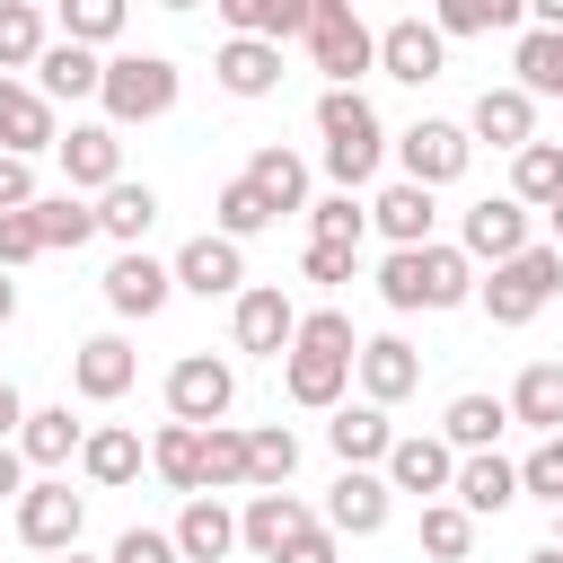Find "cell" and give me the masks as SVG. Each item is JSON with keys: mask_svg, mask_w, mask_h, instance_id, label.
I'll return each instance as SVG.
<instances>
[{"mask_svg": "<svg viewBox=\"0 0 563 563\" xmlns=\"http://www.w3.org/2000/svg\"><path fill=\"white\" fill-rule=\"evenodd\" d=\"M554 290H563V246H554V238L528 246V255H510V264H493V282H475V299H484L493 325H528Z\"/></svg>", "mask_w": 563, "mask_h": 563, "instance_id": "obj_5", "label": "cell"}, {"mask_svg": "<svg viewBox=\"0 0 563 563\" xmlns=\"http://www.w3.org/2000/svg\"><path fill=\"white\" fill-rule=\"evenodd\" d=\"M431 26L440 35H501V26H528V9L519 0H440Z\"/></svg>", "mask_w": 563, "mask_h": 563, "instance_id": "obj_42", "label": "cell"}, {"mask_svg": "<svg viewBox=\"0 0 563 563\" xmlns=\"http://www.w3.org/2000/svg\"><path fill=\"white\" fill-rule=\"evenodd\" d=\"M141 457H150V449H141V431L97 422V431H88V449H79V475H88V484H106V493H123V484L141 475Z\"/></svg>", "mask_w": 563, "mask_h": 563, "instance_id": "obj_31", "label": "cell"}, {"mask_svg": "<svg viewBox=\"0 0 563 563\" xmlns=\"http://www.w3.org/2000/svg\"><path fill=\"white\" fill-rule=\"evenodd\" d=\"M308 62L325 88H361V70H378V26H361L352 0H308Z\"/></svg>", "mask_w": 563, "mask_h": 563, "instance_id": "obj_4", "label": "cell"}, {"mask_svg": "<svg viewBox=\"0 0 563 563\" xmlns=\"http://www.w3.org/2000/svg\"><path fill=\"white\" fill-rule=\"evenodd\" d=\"M220 26L255 35V44H290V35H308V0H220Z\"/></svg>", "mask_w": 563, "mask_h": 563, "instance_id": "obj_32", "label": "cell"}, {"mask_svg": "<svg viewBox=\"0 0 563 563\" xmlns=\"http://www.w3.org/2000/svg\"><path fill=\"white\" fill-rule=\"evenodd\" d=\"M44 53H53V35H44V9H35V0H0V79L35 70Z\"/></svg>", "mask_w": 563, "mask_h": 563, "instance_id": "obj_37", "label": "cell"}, {"mask_svg": "<svg viewBox=\"0 0 563 563\" xmlns=\"http://www.w3.org/2000/svg\"><path fill=\"white\" fill-rule=\"evenodd\" d=\"M35 255H44L35 211H0V273H18V264H35Z\"/></svg>", "mask_w": 563, "mask_h": 563, "instance_id": "obj_50", "label": "cell"}, {"mask_svg": "<svg viewBox=\"0 0 563 563\" xmlns=\"http://www.w3.org/2000/svg\"><path fill=\"white\" fill-rule=\"evenodd\" d=\"M246 475H255V493H290V475H299V431H290V422L246 431Z\"/></svg>", "mask_w": 563, "mask_h": 563, "instance_id": "obj_38", "label": "cell"}, {"mask_svg": "<svg viewBox=\"0 0 563 563\" xmlns=\"http://www.w3.org/2000/svg\"><path fill=\"white\" fill-rule=\"evenodd\" d=\"M308 519H317V510H308L299 493H246V510H238V545H246L255 563H273Z\"/></svg>", "mask_w": 563, "mask_h": 563, "instance_id": "obj_18", "label": "cell"}, {"mask_svg": "<svg viewBox=\"0 0 563 563\" xmlns=\"http://www.w3.org/2000/svg\"><path fill=\"white\" fill-rule=\"evenodd\" d=\"M229 334H238V352L282 361V352L299 343V299H290L282 282H246V290L229 299Z\"/></svg>", "mask_w": 563, "mask_h": 563, "instance_id": "obj_8", "label": "cell"}, {"mask_svg": "<svg viewBox=\"0 0 563 563\" xmlns=\"http://www.w3.org/2000/svg\"><path fill=\"white\" fill-rule=\"evenodd\" d=\"M545 220H554V246H563V202H554V211H545Z\"/></svg>", "mask_w": 563, "mask_h": 563, "instance_id": "obj_59", "label": "cell"}, {"mask_svg": "<svg viewBox=\"0 0 563 563\" xmlns=\"http://www.w3.org/2000/svg\"><path fill=\"white\" fill-rule=\"evenodd\" d=\"M238 484H255L246 475V431H202V493H238Z\"/></svg>", "mask_w": 563, "mask_h": 563, "instance_id": "obj_44", "label": "cell"}, {"mask_svg": "<svg viewBox=\"0 0 563 563\" xmlns=\"http://www.w3.org/2000/svg\"><path fill=\"white\" fill-rule=\"evenodd\" d=\"M211 70H220V88H229V97H273V88H282V44L229 35V44L211 53Z\"/></svg>", "mask_w": 563, "mask_h": 563, "instance_id": "obj_29", "label": "cell"}, {"mask_svg": "<svg viewBox=\"0 0 563 563\" xmlns=\"http://www.w3.org/2000/svg\"><path fill=\"white\" fill-rule=\"evenodd\" d=\"M229 405H238V369H229V361H211V352H185V361L167 369V422L220 431V422H229Z\"/></svg>", "mask_w": 563, "mask_h": 563, "instance_id": "obj_7", "label": "cell"}, {"mask_svg": "<svg viewBox=\"0 0 563 563\" xmlns=\"http://www.w3.org/2000/svg\"><path fill=\"white\" fill-rule=\"evenodd\" d=\"M79 528H88V501H79L62 475H35V484L18 493V537H26L35 554H70Z\"/></svg>", "mask_w": 563, "mask_h": 563, "instance_id": "obj_9", "label": "cell"}, {"mask_svg": "<svg viewBox=\"0 0 563 563\" xmlns=\"http://www.w3.org/2000/svg\"><path fill=\"white\" fill-rule=\"evenodd\" d=\"M299 352H334V361H361V334L343 308H299Z\"/></svg>", "mask_w": 563, "mask_h": 563, "instance_id": "obj_48", "label": "cell"}, {"mask_svg": "<svg viewBox=\"0 0 563 563\" xmlns=\"http://www.w3.org/2000/svg\"><path fill=\"white\" fill-rule=\"evenodd\" d=\"M352 378H361V405H405L413 387H422V352L405 343V334H369L361 343V361H352Z\"/></svg>", "mask_w": 563, "mask_h": 563, "instance_id": "obj_15", "label": "cell"}, {"mask_svg": "<svg viewBox=\"0 0 563 563\" xmlns=\"http://www.w3.org/2000/svg\"><path fill=\"white\" fill-rule=\"evenodd\" d=\"M150 466H158V475H167V484L194 501V493H202V431H194V422H158V440H150Z\"/></svg>", "mask_w": 563, "mask_h": 563, "instance_id": "obj_41", "label": "cell"}, {"mask_svg": "<svg viewBox=\"0 0 563 563\" xmlns=\"http://www.w3.org/2000/svg\"><path fill=\"white\" fill-rule=\"evenodd\" d=\"M510 70H519V88H528V97H563V35H554V26H519Z\"/></svg>", "mask_w": 563, "mask_h": 563, "instance_id": "obj_39", "label": "cell"}, {"mask_svg": "<svg viewBox=\"0 0 563 563\" xmlns=\"http://www.w3.org/2000/svg\"><path fill=\"white\" fill-rule=\"evenodd\" d=\"M53 158H62L70 194H114V185H123V132H114V123H70Z\"/></svg>", "mask_w": 563, "mask_h": 563, "instance_id": "obj_13", "label": "cell"}, {"mask_svg": "<svg viewBox=\"0 0 563 563\" xmlns=\"http://www.w3.org/2000/svg\"><path fill=\"white\" fill-rule=\"evenodd\" d=\"M510 422H528L537 440H563V361H528V369H519Z\"/></svg>", "mask_w": 563, "mask_h": 563, "instance_id": "obj_30", "label": "cell"}, {"mask_svg": "<svg viewBox=\"0 0 563 563\" xmlns=\"http://www.w3.org/2000/svg\"><path fill=\"white\" fill-rule=\"evenodd\" d=\"M35 229H44V255H62V246L79 255V246L97 238V202H79V194L62 185V194H44V202H35Z\"/></svg>", "mask_w": 563, "mask_h": 563, "instance_id": "obj_40", "label": "cell"}, {"mask_svg": "<svg viewBox=\"0 0 563 563\" xmlns=\"http://www.w3.org/2000/svg\"><path fill=\"white\" fill-rule=\"evenodd\" d=\"M9 317H18V282L0 273V325H9Z\"/></svg>", "mask_w": 563, "mask_h": 563, "instance_id": "obj_57", "label": "cell"}, {"mask_svg": "<svg viewBox=\"0 0 563 563\" xmlns=\"http://www.w3.org/2000/svg\"><path fill=\"white\" fill-rule=\"evenodd\" d=\"M132 378H141V361H132V343H123V334H88V343L70 352V387H79L88 405H114Z\"/></svg>", "mask_w": 563, "mask_h": 563, "instance_id": "obj_21", "label": "cell"}, {"mask_svg": "<svg viewBox=\"0 0 563 563\" xmlns=\"http://www.w3.org/2000/svg\"><path fill=\"white\" fill-rule=\"evenodd\" d=\"M510 202H528V211H554L563 202V141H528L510 158Z\"/></svg>", "mask_w": 563, "mask_h": 563, "instance_id": "obj_36", "label": "cell"}, {"mask_svg": "<svg viewBox=\"0 0 563 563\" xmlns=\"http://www.w3.org/2000/svg\"><path fill=\"white\" fill-rule=\"evenodd\" d=\"M97 290H106V308H114V317H158V308L176 299V264H158V255H141V246H132V255H114V264H106V282H97Z\"/></svg>", "mask_w": 563, "mask_h": 563, "instance_id": "obj_16", "label": "cell"}, {"mask_svg": "<svg viewBox=\"0 0 563 563\" xmlns=\"http://www.w3.org/2000/svg\"><path fill=\"white\" fill-rule=\"evenodd\" d=\"M79 449H88V431L70 422V405H35L26 431H18V457H26V466H70Z\"/></svg>", "mask_w": 563, "mask_h": 563, "instance_id": "obj_33", "label": "cell"}, {"mask_svg": "<svg viewBox=\"0 0 563 563\" xmlns=\"http://www.w3.org/2000/svg\"><path fill=\"white\" fill-rule=\"evenodd\" d=\"M545 545H563V510H554V537H545Z\"/></svg>", "mask_w": 563, "mask_h": 563, "instance_id": "obj_61", "label": "cell"}, {"mask_svg": "<svg viewBox=\"0 0 563 563\" xmlns=\"http://www.w3.org/2000/svg\"><path fill=\"white\" fill-rule=\"evenodd\" d=\"M519 493H537V501L563 510V440H537V449L519 457Z\"/></svg>", "mask_w": 563, "mask_h": 563, "instance_id": "obj_49", "label": "cell"}, {"mask_svg": "<svg viewBox=\"0 0 563 563\" xmlns=\"http://www.w3.org/2000/svg\"><path fill=\"white\" fill-rule=\"evenodd\" d=\"M211 211H220V238H238V246H246V238H255V229H273V211H264V194H255V185H246V176H229V185H220V202H211Z\"/></svg>", "mask_w": 563, "mask_h": 563, "instance_id": "obj_46", "label": "cell"}, {"mask_svg": "<svg viewBox=\"0 0 563 563\" xmlns=\"http://www.w3.org/2000/svg\"><path fill=\"white\" fill-rule=\"evenodd\" d=\"M422 554L431 563H466L475 554V519L457 501H422Z\"/></svg>", "mask_w": 563, "mask_h": 563, "instance_id": "obj_43", "label": "cell"}, {"mask_svg": "<svg viewBox=\"0 0 563 563\" xmlns=\"http://www.w3.org/2000/svg\"><path fill=\"white\" fill-rule=\"evenodd\" d=\"M176 88H185V70H176L167 53H114L97 106H106V123L123 132V123H158V114H176Z\"/></svg>", "mask_w": 563, "mask_h": 563, "instance_id": "obj_3", "label": "cell"}, {"mask_svg": "<svg viewBox=\"0 0 563 563\" xmlns=\"http://www.w3.org/2000/svg\"><path fill=\"white\" fill-rule=\"evenodd\" d=\"M167 537H176V554H185V563H229V554H238V510H229L220 493H194V501L176 510V528H167Z\"/></svg>", "mask_w": 563, "mask_h": 563, "instance_id": "obj_19", "label": "cell"}, {"mask_svg": "<svg viewBox=\"0 0 563 563\" xmlns=\"http://www.w3.org/2000/svg\"><path fill=\"white\" fill-rule=\"evenodd\" d=\"M361 229H369V202H352V194L308 202V238H325V246H361Z\"/></svg>", "mask_w": 563, "mask_h": 563, "instance_id": "obj_47", "label": "cell"}, {"mask_svg": "<svg viewBox=\"0 0 563 563\" xmlns=\"http://www.w3.org/2000/svg\"><path fill=\"white\" fill-rule=\"evenodd\" d=\"M334 545H343V537H334L325 519H308V528H299V537H290V545L273 554V563H334Z\"/></svg>", "mask_w": 563, "mask_h": 563, "instance_id": "obj_53", "label": "cell"}, {"mask_svg": "<svg viewBox=\"0 0 563 563\" xmlns=\"http://www.w3.org/2000/svg\"><path fill=\"white\" fill-rule=\"evenodd\" d=\"M176 290H194V299H238V290H246V255H238V238H220V229L185 238V246H176Z\"/></svg>", "mask_w": 563, "mask_h": 563, "instance_id": "obj_14", "label": "cell"}, {"mask_svg": "<svg viewBox=\"0 0 563 563\" xmlns=\"http://www.w3.org/2000/svg\"><path fill=\"white\" fill-rule=\"evenodd\" d=\"M449 501H457L466 519H501V510L519 501V466H510L501 449H484V457H457V484H449Z\"/></svg>", "mask_w": 563, "mask_h": 563, "instance_id": "obj_22", "label": "cell"}, {"mask_svg": "<svg viewBox=\"0 0 563 563\" xmlns=\"http://www.w3.org/2000/svg\"><path fill=\"white\" fill-rule=\"evenodd\" d=\"M0 150H9V158L62 150V123H53V106H44L26 79H0Z\"/></svg>", "mask_w": 563, "mask_h": 563, "instance_id": "obj_23", "label": "cell"}, {"mask_svg": "<svg viewBox=\"0 0 563 563\" xmlns=\"http://www.w3.org/2000/svg\"><path fill=\"white\" fill-rule=\"evenodd\" d=\"M106 88V62L88 53V44H53L44 62H35V97L53 106V97H97Z\"/></svg>", "mask_w": 563, "mask_h": 563, "instance_id": "obj_34", "label": "cell"}, {"mask_svg": "<svg viewBox=\"0 0 563 563\" xmlns=\"http://www.w3.org/2000/svg\"><path fill=\"white\" fill-rule=\"evenodd\" d=\"M378 70L405 79V88H422V79L449 70V35H440L431 18H387V26H378Z\"/></svg>", "mask_w": 563, "mask_h": 563, "instance_id": "obj_12", "label": "cell"}, {"mask_svg": "<svg viewBox=\"0 0 563 563\" xmlns=\"http://www.w3.org/2000/svg\"><path fill=\"white\" fill-rule=\"evenodd\" d=\"M519 563H563V545H537V554H519Z\"/></svg>", "mask_w": 563, "mask_h": 563, "instance_id": "obj_58", "label": "cell"}, {"mask_svg": "<svg viewBox=\"0 0 563 563\" xmlns=\"http://www.w3.org/2000/svg\"><path fill=\"white\" fill-rule=\"evenodd\" d=\"M396 167H405V185L440 194V185H457V176L475 167V132H466V123H449V114H422V123L396 141Z\"/></svg>", "mask_w": 563, "mask_h": 563, "instance_id": "obj_6", "label": "cell"}, {"mask_svg": "<svg viewBox=\"0 0 563 563\" xmlns=\"http://www.w3.org/2000/svg\"><path fill=\"white\" fill-rule=\"evenodd\" d=\"M325 449H334L343 466H387V449H396V422H387L378 405H334V422H325Z\"/></svg>", "mask_w": 563, "mask_h": 563, "instance_id": "obj_28", "label": "cell"}, {"mask_svg": "<svg viewBox=\"0 0 563 563\" xmlns=\"http://www.w3.org/2000/svg\"><path fill=\"white\" fill-rule=\"evenodd\" d=\"M26 413H35V405H26V396L0 378V440H18V431H26Z\"/></svg>", "mask_w": 563, "mask_h": 563, "instance_id": "obj_55", "label": "cell"}, {"mask_svg": "<svg viewBox=\"0 0 563 563\" xmlns=\"http://www.w3.org/2000/svg\"><path fill=\"white\" fill-rule=\"evenodd\" d=\"M387 501H396V493H387L378 466H343V475L325 484V528H334V537H378V528H387Z\"/></svg>", "mask_w": 563, "mask_h": 563, "instance_id": "obj_17", "label": "cell"}, {"mask_svg": "<svg viewBox=\"0 0 563 563\" xmlns=\"http://www.w3.org/2000/svg\"><path fill=\"white\" fill-rule=\"evenodd\" d=\"M238 176H246V185L264 194V211H273V220H282V211H308V158H299V150L264 141V150H255V158H246Z\"/></svg>", "mask_w": 563, "mask_h": 563, "instance_id": "obj_27", "label": "cell"}, {"mask_svg": "<svg viewBox=\"0 0 563 563\" xmlns=\"http://www.w3.org/2000/svg\"><path fill=\"white\" fill-rule=\"evenodd\" d=\"M123 35V0H62V44H114Z\"/></svg>", "mask_w": 563, "mask_h": 563, "instance_id": "obj_45", "label": "cell"}, {"mask_svg": "<svg viewBox=\"0 0 563 563\" xmlns=\"http://www.w3.org/2000/svg\"><path fill=\"white\" fill-rule=\"evenodd\" d=\"M150 220H158V185H114V194H97V238H123V255L150 238Z\"/></svg>", "mask_w": 563, "mask_h": 563, "instance_id": "obj_35", "label": "cell"}, {"mask_svg": "<svg viewBox=\"0 0 563 563\" xmlns=\"http://www.w3.org/2000/svg\"><path fill=\"white\" fill-rule=\"evenodd\" d=\"M343 387H352V361H334V352H282V396L290 405H308V413H334L343 405Z\"/></svg>", "mask_w": 563, "mask_h": 563, "instance_id": "obj_25", "label": "cell"}, {"mask_svg": "<svg viewBox=\"0 0 563 563\" xmlns=\"http://www.w3.org/2000/svg\"><path fill=\"white\" fill-rule=\"evenodd\" d=\"M317 132H325V176H334V194H361V185L387 167V123H378V106H369L361 88H325V97H317Z\"/></svg>", "mask_w": 563, "mask_h": 563, "instance_id": "obj_1", "label": "cell"}, {"mask_svg": "<svg viewBox=\"0 0 563 563\" xmlns=\"http://www.w3.org/2000/svg\"><path fill=\"white\" fill-rule=\"evenodd\" d=\"M457 246H466V264H510V255H528V246H537V238H528V202H510V194L466 202Z\"/></svg>", "mask_w": 563, "mask_h": 563, "instance_id": "obj_10", "label": "cell"}, {"mask_svg": "<svg viewBox=\"0 0 563 563\" xmlns=\"http://www.w3.org/2000/svg\"><path fill=\"white\" fill-rule=\"evenodd\" d=\"M501 431H510V396H484V387L449 396V413H440V440H449L457 457H484Z\"/></svg>", "mask_w": 563, "mask_h": 563, "instance_id": "obj_26", "label": "cell"}, {"mask_svg": "<svg viewBox=\"0 0 563 563\" xmlns=\"http://www.w3.org/2000/svg\"><path fill=\"white\" fill-rule=\"evenodd\" d=\"M387 493H422V501H449V484H457V449L440 440V431H396V449H387Z\"/></svg>", "mask_w": 563, "mask_h": 563, "instance_id": "obj_11", "label": "cell"}, {"mask_svg": "<svg viewBox=\"0 0 563 563\" xmlns=\"http://www.w3.org/2000/svg\"><path fill=\"white\" fill-rule=\"evenodd\" d=\"M466 132H475V141H493V150H510V158H519V150H528V141H537V97H528V88H519V79H510V88H484V97H475V114H466Z\"/></svg>", "mask_w": 563, "mask_h": 563, "instance_id": "obj_20", "label": "cell"}, {"mask_svg": "<svg viewBox=\"0 0 563 563\" xmlns=\"http://www.w3.org/2000/svg\"><path fill=\"white\" fill-rule=\"evenodd\" d=\"M26 493V457H18V440H0V501H18Z\"/></svg>", "mask_w": 563, "mask_h": 563, "instance_id": "obj_56", "label": "cell"}, {"mask_svg": "<svg viewBox=\"0 0 563 563\" xmlns=\"http://www.w3.org/2000/svg\"><path fill=\"white\" fill-rule=\"evenodd\" d=\"M431 220H440V202H431L422 185H405V176H396V185L369 202V229L387 238V255H405V246H431Z\"/></svg>", "mask_w": 563, "mask_h": 563, "instance_id": "obj_24", "label": "cell"}, {"mask_svg": "<svg viewBox=\"0 0 563 563\" xmlns=\"http://www.w3.org/2000/svg\"><path fill=\"white\" fill-rule=\"evenodd\" d=\"M106 563H185V554H176V537H167V528H123Z\"/></svg>", "mask_w": 563, "mask_h": 563, "instance_id": "obj_52", "label": "cell"}, {"mask_svg": "<svg viewBox=\"0 0 563 563\" xmlns=\"http://www.w3.org/2000/svg\"><path fill=\"white\" fill-rule=\"evenodd\" d=\"M378 299L396 308V317H413V308H466L475 299V264H466V246H405V255H387L378 264Z\"/></svg>", "mask_w": 563, "mask_h": 563, "instance_id": "obj_2", "label": "cell"}, {"mask_svg": "<svg viewBox=\"0 0 563 563\" xmlns=\"http://www.w3.org/2000/svg\"><path fill=\"white\" fill-rule=\"evenodd\" d=\"M53 563H88V554H79V545H70V554H53Z\"/></svg>", "mask_w": 563, "mask_h": 563, "instance_id": "obj_60", "label": "cell"}, {"mask_svg": "<svg viewBox=\"0 0 563 563\" xmlns=\"http://www.w3.org/2000/svg\"><path fill=\"white\" fill-rule=\"evenodd\" d=\"M352 264H361V246H325V238H308V246H299V273H308V282H325V290H334V282H352Z\"/></svg>", "mask_w": 563, "mask_h": 563, "instance_id": "obj_51", "label": "cell"}, {"mask_svg": "<svg viewBox=\"0 0 563 563\" xmlns=\"http://www.w3.org/2000/svg\"><path fill=\"white\" fill-rule=\"evenodd\" d=\"M35 202H44V194H35V167L0 150V211H35Z\"/></svg>", "mask_w": 563, "mask_h": 563, "instance_id": "obj_54", "label": "cell"}]
</instances>
